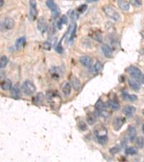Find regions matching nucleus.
<instances>
[{
    "instance_id": "obj_1",
    "label": "nucleus",
    "mask_w": 144,
    "mask_h": 162,
    "mask_svg": "<svg viewBox=\"0 0 144 162\" xmlns=\"http://www.w3.org/2000/svg\"><path fill=\"white\" fill-rule=\"evenodd\" d=\"M95 136L97 137V141L100 144L104 145L107 143V130L103 125H99L94 129Z\"/></svg>"
},
{
    "instance_id": "obj_2",
    "label": "nucleus",
    "mask_w": 144,
    "mask_h": 162,
    "mask_svg": "<svg viewBox=\"0 0 144 162\" xmlns=\"http://www.w3.org/2000/svg\"><path fill=\"white\" fill-rule=\"evenodd\" d=\"M127 72L137 82L144 83V75L139 68L135 66H131L127 68Z\"/></svg>"
},
{
    "instance_id": "obj_3",
    "label": "nucleus",
    "mask_w": 144,
    "mask_h": 162,
    "mask_svg": "<svg viewBox=\"0 0 144 162\" xmlns=\"http://www.w3.org/2000/svg\"><path fill=\"white\" fill-rule=\"evenodd\" d=\"M22 92L27 96H31L36 91V87L33 82L30 80H26L22 85Z\"/></svg>"
},
{
    "instance_id": "obj_4",
    "label": "nucleus",
    "mask_w": 144,
    "mask_h": 162,
    "mask_svg": "<svg viewBox=\"0 0 144 162\" xmlns=\"http://www.w3.org/2000/svg\"><path fill=\"white\" fill-rule=\"evenodd\" d=\"M103 10H104L105 15L108 17L110 19H113V20L116 21H120L121 20V15L118 12L116 11L115 9L110 6H104L103 7Z\"/></svg>"
},
{
    "instance_id": "obj_5",
    "label": "nucleus",
    "mask_w": 144,
    "mask_h": 162,
    "mask_svg": "<svg viewBox=\"0 0 144 162\" xmlns=\"http://www.w3.org/2000/svg\"><path fill=\"white\" fill-rule=\"evenodd\" d=\"M38 16L37 3L35 0L30 1V17L32 21L35 20Z\"/></svg>"
},
{
    "instance_id": "obj_6",
    "label": "nucleus",
    "mask_w": 144,
    "mask_h": 162,
    "mask_svg": "<svg viewBox=\"0 0 144 162\" xmlns=\"http://www.w3.org/2000/svg\"><path fill=\"white\" fill-rule=\"evenodd\" d=\"M15 27V21L12 18L7 17L1 23V28L5 30H12Z\"/></svg>"
},
{
    "instance_id": "obj_7",
    "label": "nucleus",
    "mask_w": 144,
    "mask_h": 162,
    "mask_svg": "<svg viewBox=\"0 0 144 162\" xmlns=\"http://www.w3.org/2000/svg\"><path fill=\"white\" fill-rule=\"evenodd\" d=\"M46 5H47L48 7L49 8V9L51 10L53 14V16H54V17L58 16V15L60 14V12H61V11H60L59 8L58 7V6H57V5H56L55 2H54V0H48L47 2H46Z\"/></svg>"
},
{
    "instance_id": "obj_8",
    "label": "nucleus",
    "mask_w": 144,
    "mask_h": 162,
    "mask_svg": "<svg viewBox=\"0 0 144 162\" xmlns=\"http://www.w3.org/2000/svg\"><path fill=\"white\" fill-rule=\"evenodd\" d=\"M125 123V119L122 117H117L115 118L113 121V128L116 131H118L123 127V125Z\"/></svg>"
},
{
    "instance_id": "obj_9",
    "label": "nucleus",
    "mask_w": 144,
    "mask_h": 162,
    "mask_svg": "<svg viewBox=\"0 0 144 162\" xmlns=\"http://www.w3.org/2000/svg\"><path fill=\"white\" fill-rule=\"evenodd\" d=\"M37 27L41 33H45V32H46V30H47L48 25L47 22H46V19H45L44 17H40V19H38V20Z\"/></svg>"
},
{
    "instance_id": "obj_10",
    "label": "nucleus",
    "mask_w": 144,
    "mask_h": 162,
    "mask_svg": "<svg viewBox=\"0 0 144 162\" xmlns=\"http://www.w3.org/2000/svg\"><path fill=\"white\" fill-rule=\"evenodd\" d=\"M46 97H47L48 101L50 102L51 103H54V102H59V97L58 96V94H56V92H48L47 94H46Z\"/></svg>"
},
{
    "instance_id": "obj_11",
    "label": "nucleus",
    "mask_w": 144,
    "mask_h": 162,
    "mask_svg": "<svg viewBox=\"0 0 144 162\" xmlns=\"http://www.w3.org/2000/svg\"><path fill=\"white\" fill-rule=\"evenodd\" d=\"M79 61L85 67H90L92 65V64H93V60L89 56H82L80 58V59H79Z\"/></svg>"
},
{
    "instance_id": "obj_12",
    "label": "nucleus",
    "mask_w": 144,
    "mask_h": 162,
    "mask_svg": "<svg viewBox=\"0 0 144 162\" xmlns=\"http://www.w3.org/2000/svg\"><path fill=\"white\" fill-rule=\"evenodd\" d=\"M71 86H73L74 89L76 91H79L82 87V84L79 79L75 76H72L71 77Z\"/></svg>"
},
{
    "instance_id": "obj_13",
    "label": "nucleus",
    "mask_w": 144,
    "mask_h": 162,
    "mask_svg": "<svg viewBox=\"0 0 144 162\" xmlns=\"http://www.w3.org/2000/svg\"><path fill=\"white\" fill-rule=\"evenodd\" d=\"M137 135V129L133 126H129L128 128V136L131 141H133Z\"/></svg>"
},
{
    "instance_id": "obj_14",
    "label": "nucleus",
    "mask_w": 144,
    "mask_h": 162,
    "mask_svg": "<svg viewBox=\"0 0 144 162\" xmlns=\"http://www.w3.org/2000/svg\"><path fill=\"white\" fill-rule=\"evenodd\" d=\"M11 94L15 99H19L20 97V89L18 84H15L11 89Z\"/></svg>"
},
{
    "instance_id": "obj_15",
    "label": "nucleus",
    "mask_w": 144,
    "mask_h": 162,
    "mask_svg": "<svg viewBox=\"0 0 144 162\" xmlns=\"http://www.w3.org/2000/svg\"><path fill=\"white\" fill-rule=\"evenodd\" d=\"M102 51L104 56L107 57V58H110L113 56V50L108 46L104 45V46H102Z\"/></svg>"
},
{
    "instance_id": "obj_16",
    "label": "nucleus",
    "mask_w": 144,
    "mask_h": 162,
    "mask_svg": "<svg viewBox=\"0 0 144 162\" xmlns=\"http://www.w3.org/2000/svg\"><path fill=\"white\" fill-rule=\"evenodd\" d=\"M136 109L135 107L132 105H127L123 109V112L127 115V116H130V115H132L134 112H135Z\"/></svg>"
},
{
    "instance_id": "obj_17",
    "label": "nucleus",
    "mask_w": 144,
    "mask_h": 162,
    "mask_svg": "<svg viewBox=\"0 0 144 162\" xmlns=\"http://www.w3.org/2000/svg\"><path fill=\"white\" fill-rule=\"evenodd\" d=\"M1 88L5 91L12 89V82L9 79H4L1 82Z\"/></svg>"
},
{
    "instance_id": "obj_18",
    "label": "nucleus",
    "mask_w": 144,
    "mask_h": 162,
    "mask_svg": "<svg viewBox=\"0 0 144 162\" xmlns=\"http://www.w3.org/2000/svg\"><path fill=\"white\" fill-rule=\"evenodd\" d=\"M97 121V115L94 112H91L86 117V122L89 125H92Z\"/></svg>"
},
{
    "instance_id": "obj_19",
    "label": "nucleus",
    "mask_w": 144,
    "mask_h": 162,
    "mask_svg": "<svg viewBox=\"0 0 144 162\" xmlns=\"http://www.w3.org/2000/svg\"><path fill=\"white\" fill-rule=\"evenodd\" d=\"M62 92L63 94H64L65 97H68V96L71 94V84H70L69 83L66 82V83L64 85V86H63Z\"/></svg>"
},
{
    "instance_id": "obj_20",
    "label": "nucleus",
    "mask_w": 144,
    "mask_h": 162,
    "mask_svg": "<svg viewBox=\"0 0 144 162\" xmlns=\"http://www.w3.org/2000/svg\"><path fill=\"white\" fill-rule=\"evenodd\" d=\"M118 6L122 10L128 11L130 9V4L125 0H118Z\"/></svg>"
},
{
    "instance_id": "obj_21",
    "label": "nucleus",
    "mask_w": 144,
    "mask_h": 162,
    "mask_svg": "<svg viewBox=\"0 0 144 162\" xmlns=\"http://www.w3.org/2000/svg\"><path fill=\"white\" fill-rule=\"evenodd\" d=\"M128 84H129L130 87L131 89H133V90L135 91H138L141 88V86H140L139 83L138 82H137L136 80H133V79H128Z\"/></svg>"
},
{
    "instance_id": "obj_22",
    "label": "nucleus",
    "mask_w": 144,
    "mask_h": 162,
    "mask_svg": "<svg viewBox=\"0 0 144 162\" xmlns=\"http://www.w3.org/2000/svg\"><path fill=\"white\" fill-rule=\"evenodd\" d=\"M122 96L123 97L124 100H128V101L131 102H134L137 100L138 97L135 94H129L128 93H127L126 92H123L122 93Z\"/></svg>"
},
{
    "instance_id": "obj_23",
    "label": "nucleus",
    "mask_w": 144,
    "mask_h": 162,
    "mask_svg": "<svg viewBox=\"0 0 144 162\" xmlns=\"http://www.w3.org/2000/svg\"><path fill=\"white\" fill-rule=\"evenodd\" d=\"M26 39L25 37H21L19 38H18L16 40V43H15V48L17 50L21 49L24 46L25 43Z\"/></svg>"
},
{
    "instance_id": "obj_24",
    "label": "nucleus",
    "mask_w": 144,
    "mask_h": 162,
    "mask_svg": "<svg viewBox=\"0 0 144 162\" xmlns=\"http://www.w3.org/2000/svg\"><path fill=\"white\" fill-rule=\"evenodd\" d=\"M67 17L66 15H63L61 18H60L59 20L57 22V27H58V29H61L62 28V25L64 24H66L67 23Z\"/></svg>"
},
{
    "instance_id": "obj_25",
    "label": "nucleus",
    "mask_w": 144,
    "mask_h": 162,
    "mask_svg": "<svg viewBox=\"0 0 144 162\" xmlns=\"http://www.w3.org/2000/svg\"><path fill=\"white\" fill-rule=\"evenodd\" d=\"M109 106L114 111H117L120 109V104L115 100H111V101L109 102Z\"/></svg>"
},
{
    "instance_id": "obj_26",
    "label": "nucleus",
    "mask_w": 144,
    "mask_h": 162,
    "mask_svg": "<svg viewBox=\"0 0 144 162\" xmlns=\"http://www.w3.org/2000/svg\"><path fill=\"white\" fill-rule=\"evenodd\" d=\"M94 107L97 111H100V112L102 111V110H104V102H103L101 100H98L97 102H96V104H95Z\"/></svg>"
},
{
    "instance_id": "obj_27",
    "label": "nucleus",
    "mask_w": 144,
    "mask_h": 162,
    "mask_svg": "<svg viewBox=\"0 0 144 162\" xmlns=\"http://www.w3.org/2000/svg\"><path fill=\"white\" fill-rule=\"evenodd\" d=\"M8 64V58L6 56H2L0 58V68H3L7 65Z\"/></svg>"
},
{
    "instance_id": "obj_28",
    "label": "nucleus",
    "mask_w": 144,
    "mask_h": 162,
    "mask_svg": "<svg viewBox=\"0 0 144 162\" xmlns=\"http://www.w3.org/2000/svg\"><path fill=\"white\" fill-rule=\"evenodd\" d=\"M135 143H136V146H138L140 149H143L144 147V138L143 137H138V138H136L135 140Z\"/></svg>"
},
{
    "instance_id": "obj_29",
    "label": "nucleus",
    "mask_w": 144,
    "mask_h": 162,
    "mask_svg": "<svg viewBox=\"0 0 144 162\" xmlns=\"http://www.w3.org/2000/svg\"><path fill=\"white\" fill-rule=\"evenodd\" d=\"M137 149L134 147H128L125 149V153L127 155H135L137 153Z\"/></svg>"
},
{
    "instance_id": "obj_30",
    "label": "nucleus",
    "mask_w": 144,
    "mask_h": 162,
    "mask_svg": "<svg viewBox=\"0 0 144 162\" xmlns=\"http://www.w3.org/2000/svg\"><path fill=\"white\" fill-rule=\"evenodd\" d=\"M102 66L101 63H100V61H97V62L95 63L94 66V67H93L94 72H96V73H97V72H100V71L102 70Z\"/></svg>"
},
{
    "instance_id": "obj_31",
    "label": "nucleus",
    "mask_w": 144,
    "mask_h": 162,
    "mask_svg": "<svg viewBox=\"0 0 144 162\" xmlns=\"http://www.w3.org/2000/svg\"><path fill=\"white\" fill-rule=\"evenodd\" d=\"M76 25H74V27H72V30H71L69 38H68V40H69L70 42L73 41L74 38L75 37V35H76Z\"/></svg>"
},
{
    "instance_id": "obj_32",
    "label": "nucleus",
    "mask_w": 144,
    "mask_h": 162,
    "mask_svg": "<svg viewBox=\"0 0 144 162\" xmlns=\"http://www.w3.org/2000/svg\"><path fill=\"white\" fill-rule=\"evenodd\" d=\"M43 100V94L42 93H39L37 94L35 97V104H38L40 103Z\"/></svg>"
},
{
    "instance_id": "obj_33",
    "label": "nucleus",
    "mask_w": 144,
    "mask_h": 162,
    "mask_svg": "<svg viewBox=\"0 0 144 162\" xmlns=\"http://www.w3.org/2000/svg\"><path fill=\"white\" fill-rule=\"evenodd\" d=\"M68 15H69L71 19H73V20H76V19H78V15L76 14V12H75V11H74V10L69 11V12H68Z\"/></svg>"
},
{
    "instance_id": "obj_34",
    "label": "nucleus",
    "mask_w": 144,
    "mask_h": 162,
    "mask_svg": "<svg viewBox=\"0 0 144 162\" xmlns=\"http://www.w3.org/2000/svg\"><path fill=\"white\" fill-rule=\"evenodd\" d=\"M58 68H51L50 72H51V75L53 76H60V73L58 72Z\"/></svg>"
},
{
    "instance_id": "obj_35",
    "label": "nucleus",
    "mask_w": 144,
    "mask_h": 162,
    "mask_svg": "<svg viewBox=\"0 0 144 162\" xmlns=\"http://www.w3.org/2000/svg\"><path fill=\"white\" fill-rule=\"evenodd\" d=\"M86 9H87V5H82L77 8V11L79 12H80V13H82V12H85Z\"/></svg>"
},
{
    "instance_id": "obj_36",
    "label": "nucleus",
    "mask_w": 144,
    "mask_h": 162,
    "mask_svg": "<svg viewBox=\"0 0 144 162\" xmlns=\"http://www.w3.org/2000/svg\"><path fill=\"white\" fill-rule=\"evenodd\" d=\"M78 125H79V128H80L82 131H86V130L87 129V126H86L85 123L83 122V121H80V122L79 123V124H78Z\"/></svg>"
},
{
    "instance_id": "obj_37",
    "label": "nucleus",
    "mask_w": 144,
    "mask_h": 162,
    "mask_svg": "<svg viewBox=\"0 0 144 162\" xmlns=\"http://www.w3.org/2000/svg\"><path fill=\"white\" fill-rule=\"evenodd\" d=\"M130 2H131V5L136 7H139L140 5H141V2H140L139 0H130Z\"/></svg>"
},
{
    "instance_id": "obj_38",
    "label": "nucleus",
    "mask_w": 144,
    "mask_h": 162,
    "mask_svg": "<svg viewBox=\"0 0 144 162\" xmlns=\"http://www.w3.org/2000/svg\"><path fill=\"white\" fill-rule=\"evenodd\" d=\"M43 48H44V49L48 50H48L51 49V43H48V42H46V43H43Z\"/></svg>"
},
{
    "instance_id": "obj_39",
    "label": "nucleus",
    "mask_w": 144,
    "mask_h": 162,
    "mask_svg": "<svg viewBox=\"0 0 144 162\" xmlns=\"http://www.w3.org/2000/svg\"><path fill=\"white\" fill-rule=\"evenodd\" d=\"M118 151H119V149L117 147L112 148V149H110V153L113 155L115 154V153H117Z\"/></svg>"
},
{
    "instance_id": "obj_40",
    "label": "nucleus",
    "mask_w": 144,
    "mask_h": 162,
    "mask_svg": "<svg viewBox=\"0 0 144 162\" xmlns=\"http://www.w3.org/2000/svg\"><path fill=\"white\" fill-rule=\"evenodd\" d=\"M56 51L58 54H61V53L63 52V48L61 45V43L56 47Z\"/></svg>"
},
{
    "instance_id": "obj_41",
    "label": "nucleus",
    "mask_w": 144,
    "mask_h": 162,
    "mask_svg": "<svg viewBox=\"0 0 144 162\" xmlns=\"http://www.w3.org/2000/svg\"><path fill=\"white\" fill-rule=\"evenodd\" d=\"M0 2H1V4H0V7H2L4 5V0H0Z\"/></svg>"
},
{
    "instance_id": "obj_42",
    "label": "nucleus",
    "mask_w": 144,
    "mask_h": 162,
    "mask_svg": "<svg viewBox=\"0 0 144 162\" xmlns=\"http://www.w3.org/2000/svg\"><path fill=\"white\" fill-rule=\"evenodd\" d=\"M88 2H96V1H98V0H86Z\"/></svg>"
},
{
    "instance_id": "obj_43",
    "label": "nucleus",
    "mask_w": 144,
    "mask_h": 162,
    "mask_svg": "<svg viewBox=\"0 0 144 162\" xmlns=\"http://www.w3.org/2000/svg\"><path fill=\"white\" fill-rule=\"evenodd\" d=\"M142 131H143V133H144V124L143 125V127H142Z\"/></svg>"
},
{
    "instance_id": "obj_44",
    "label": "nucleus",
    "mask_w": 144,
    "mask_h": 162,
    "mask_svg": "<svg viewBox=\"0 0 144 162\" xmlns=\"http://www.w3.org/2000/svg\"><path fill=\"white\" fill-rule=\"evenodd\" d=\"M142 36H143V39H144V32H143V33H142Z\"/></svg>"
}]
</instances>
